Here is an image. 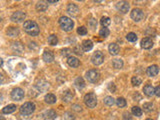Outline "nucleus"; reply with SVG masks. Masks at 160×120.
<instances>
[{"instance_id": "obj_41", "label": "nucleus", "mask_w": 160, "mask_h": 120, "mask_svg": "<svg viewBox=\"0 0 160 120\" xmlns=\"http://www.w3.org/2000/svg\"><path fill=\"white\" fill-rule=\"evenodd\" d=\"M108 88H109V90L110 91H112V92H115V85H114V83H109V85H108Z\"/></svg>"}, {"instance_id": "obj_16", "label": "nucleus", "mask_w": 160, "mask_h": 120, "mask_svg": "<svg viewBox=\"0 0 160 120\" xmlns=\"http://www.w3.org/2000/svg\"><path fill=\"white\" fill-rule=\"evenodd\" d=\"M43 60L47 63H51L54 60V55L51 51H45L43 53Z\"/></svg>"}, {"instance_id": "obj_27", "label": "nucleus", "mask_w": 160, "mask_h": 120, "mask_svg": "<svg viewBox=\"0 0 160 120\" xmlns=\"http://www.w3.org/2000/svg\"><path fill=\"white\" fill-rule=\"evenodd\" d=\"M48 42H49L50 45H56V44L58 43V38L56 35H50L49 37H48Z\"/></svg>"}, {"instance_id": "obj_6", "label": "nucleus", "mask_w": 160, "mask_h": 120, "mask_svg": "<svg viewBox=\"0 0 160 120\" xmlns=\"http://www.w3.org/2000/svg\"><path fill=\"white\" fill-rule=\"evenodd\" d=\"M92 63L94 65H100L102 64V62L104 61V55L101 51H96L95 53L92 55Z\"/></svg>"}, {"instance_id": "obj_4", "label": "nucleus", "mask_w": 160, "mask_h": 120, "mask_svg": "<svg viewBox=\"0 0 160 120\" xmlns=\"http://www.w3.org/2000/svg\"><path fill=\"white\" fill-rule=\"evenodd\" d=\"M35 110V104L32 102H26L21 106L20 108V112L21 114H24V115H29V114H32Z\"/></svg>"}, {"instance_id": "obj_17", "label": "nucleus", "mask_w": 160, "mask_h": 120, "mask_svg": "<svg viewBox=\"0 0 160 120\" xmlns=\"http://www.w3.org/2000/svg\"><path fill=\"white\" fill-rule=\"evenodd\" d=\"M109 52H110L111 55H117L119 52V46L116 43H111L108 47Z\"/></svg>"}, {"instance_id": "obj_26", "label": "nucleus", "mask_w": 160, "mask_h": 120, "mask_svg": "<svg viewBox=\"0 0 160 120\" xmlns=\"http://www.w3.org/2000/svg\"><path fill=\"white\" fill-rule=\"evenodd\" d=\"M112 65L114 68L120 69V68H122V66H123V61H122L121 59H114L112 62Z\"/></svg>"}, {"instance_id": "obj_14", "label": "nucleus", "mask_w": 160, "mask_h": 120, "mask_svg": "<svg viewBox=\"0 0 160 120\" xmlns=\"http://www.w3.org/2000/svg\"><path fill=\"white\" fill-rule=\"evenodd\" d=\"M143 92H144V94L146 96H148V97H151V96L155 95V88L153 87L152 85H146L144 86V88H143Z\"/></svg>"}, {"instance_id": "obj_28", "label": "nucleus", "mask_w": 160, "mask_h": 120, "mask_svg": "<svg viewBox=\"0 0 160 120\" xmlns=\"http://www.w3.org/2000/svg\"><path fill=\"white\" fill-rule=\"evenodd\" d=\"M141 82H142V80H141L140 77H138V76H133L131 79V83L133 86H139L141 84Z\"/></svg>"}, {"instance_id": "obj_5", "label": "nucleus", "mask_w": 160, "mask_h": 120, "mask_svg": "<svg viewBox=\"0 0 160 120\" xmlns=\"http://www.w3.org/2000/svg\"><path fill=\"white\" fill-rule=\"evenodd\" d=\"M99 77H100L99 72L97 70H95V69H91V70H89L86 73V78L91 83H96L99 80Z\"/></svg>"}, {"instance_id": "obj_13", "label": "nucleus", "mask_w": 160, "mask_h": 120, "mask_svg": "<svg viewBox=\"0 0 160 120\" xmlns=\"http://www.w3.org/2000/svg\"><path fill=\"white\" fill-rule=\"evenodd\" d=\"M146 72H147V75L150 76V77L156 76L159 72V68H158L157 65H151V66H149L148 68H147Z\"/></svg>"}, {"instance_id": "obj_23", "label": "nucleus", "mask_w": 160, "mask_h": 120, "mask_svg": "<svg viewBox=\"0 0 160 120\" xmlns=\"http://www.w3.org/2000/svg\"><path fill=\"white\" fill-rule=\"evenodd\" d=\"M72 98H73V93L70 91V90L65 91L62 95V99H63V101H65V102H69L70 100H72Z\"/></svg>"}, {"instance_id": "obj_40", "label": "nucleus", "mask_w": 160, "mask_h": 120, "mask_svg": "<svg viewBox=\"0 0 160 120\" xmlns=\"http://www.w3.org/2000/svg\"><path fill=\"white\" fill-rule=\"evenodd\" d=\"M89 24H90V26H91L92 29H94L96 26H97V22H96L95 19H91V20H90L89 21Z\"/></svg>"}, {"instance_id": "obj_7", "label": "nucleus", "mask_w": 160, "mask_h": 120, "mask_svg": "<svg viewBox=\"0 0 160 120\" xmlns=\"http://www.w3.org/2000/svg\"><path fill=\"white\" fill-rule=\"evenodd\" d=\"M143 17H144V13H143V11L141 9H138V8H136V9H133L131 12V18L133 19L134 21H136V22H139L143 19Z\"/></svg>"}, {"instance_id": "obj_21", "label": "nucleus", "mask_w": 160, "mask_h": 120, "mask_svg": "<svg viewBox=\"0 0 160 120\" xmlns=\"http://www.w3.org/2000/svg\"><path fill=\"white\" fill-rule=\"evenodd\" d=\"M67 63H68V65L70 67H78L80 62L79 60L77 59L76 57H68V60H67Z\"/></svg>"}, {"instance_id": "obj_37", "label": "nucleus", "mask_w": 160, "mask_h": 120, "mask_svg": "<svg viewBox=\"0 0 160 120\" xmlns=\"http://www.w3.org/2000/svg\"><path fill=\"white\" fill-rule=\"evenodd\" d=\"M82 46H80V45H76L74 47V49H73V51L75 52V53L77 54V55H82L83 54V49H82Z\"/></svg>"}, {"instance_id": "obj_33", "label": "nucleus", "mask_w": 160, "mask_h": 120, "mask_svg": "<svg viewBox=\"0 0 160 120\" xmlns=\"http://www.w3.org/2000/svg\"><path fill=\"white\" fill-rule=\"evenodd\" d=\"M116 104H117V106L118 107H125L126 106V100L124 99L123 97H119L118 99L116 100Z\"/></svg>"}, {"instance_id": "obj_1", "label": "nucleus", "mask_w": 160, "mask_h": 120, "mask_svg": "<svg viewBox=\"0 0 160 120\" xmlns=\"http://www.w3.org/2000/svg\"><path fill=\"white\" fill-rule=\"evenodd\" d=\"M23 27H24L25 32H27L29 35H31V36H36V35H38L40 32L38 24L32 20L25 21Z\"/></svg>"}, {"instance_id": "obj_20", "label": "nucleus", "mask_w": 160, "mask_h": 120, "mask_svg": "<svg viewBox=\"0 0 160 120\" xmlns=\"http://www.w3.org/2000/svg\"><path fill=\"white\" fill-rule=\"evenodd\" d=\"M15 110H16V105L10 104V105H7V106L4 107V108L2 109V112H3L4 114H10V113L14 112Z\"/></svg>"}, {"instance_id": "obj_44", "label": "nucleus", "mask_w": 160, "mask_h": 120, "mask_svg": "<svg viewBox=\"0 0 160 120\" xmlns=\"http://www.w3.org/2000/svg\"><path fill=\"white\" fill-rule=\"evenodd\" d=\"M146 120H152V119H146Z\"/></svg>"}, {"instance_id": "obj_8", "label": "nucleus", "mask_w": 160, "mask_h": 120, "mask_svg": "<svg viewBox=\"0 0 160 120\" xmlns=\"http://www.w3.org/2000/svg\"><path fill=\"white\" fill-rule=\"evenodd\" d=\"M23 97H24V91H23L21 88H15V89L12 90V92H11V98L13 100L19 101L21 99H23Z\"/></svg>"}, {"instance_id": "obj_24", "label": "nucleus", "mask_w": 160, "mask_h": 120, "mask_svg": "<svg viewBox=\"0 0 160 120\" xmlns=\"http://www.w3.org/2000/svg\"><path fill=\"white\" fill-rule=\"evenodd\" d=\"M74 84L78 89H82V88L85 86V82H84V80L82 77H77L76 80H75V82H74Z\"/></svg>"}, {"instance_id": "obj_2", "label": "nucleus", "mask_w": 160, "mask_h": 120, "mask_svg": "<svg viewBox=\"0 0 160 120\" xmlns=\"http://www.w3.org/2000/svg\"><path fill=\"white\" fill-rule=\"evenodd\" d=\"M59 25L64 31H71L74 26V23H73L72 19H70L69 17L62 16L59 19Z\"/></svg>"}, {"instance_id": "obj_38", "label": "nucleus", "mask_w": 160, "mask_h": 120, "mask_svg": "<svg viewBox=\"0 0 160 120\" xmlns=\"http://www.w3.org/2000/svg\"><path fill=\"white\" fill-rule=\"evenodd\" d=\"M71 53H72V52H71V50L69 49V48H64V49L61 50V54H62V56H69V57H70Z\"/></svg>"}, {"instance_id": "obj_30", "label": "nucleus", "mask_w": 160, "mask_h": 120, "mask_svg": "<svg viewBox=\"0 0 160 120\" xmlns=\"http://www.w3.org/2000/svg\"><path fill=\"white\" fill-rule=\"evenodd\" d=\"M13 49L15 50V51H17V52H22V50H23V45L22 44L20 43V42H15V43H13Z\"/></svg>"}, {"instance_id": "obj_3", "label": "nucleus", "mask_w": 160, "mask_h": 120, "mask_svg": "<svg viewBox=\"0 0 160 120\" xmlns=\"http://www.w3.org/2000/svg\"><path fill=\"white\" fill-rule=\"evenodd\" d=\"M84 102L89 108H94L97 104V97L94 93H88L84 97Z\"/></svg>"}, {"instance_id": "obj_42", "label": "nucleus", "mask_w": 160, "mask_h": 120, "mask_svg": "<svg viewBox=\"0 0 160 120\" xmlns=\"http://www.w3.org/2000/svg\"><path fill=\"white\" fill-rule=\"evenodd\" d=\"M155 95L160 97V85L157 86V87L155 88Z\"/></svg>"}, {"instance_id": "obj_25", "label": "nucleus", "mask_w": 160, "mask_h": 120, "mask_svg": "<svg viewBox=\"0 0 160 120\" xmlns=\"http://www.w3.org/2000/svg\"><path fill=\"white\" fill-rule=\"evenodd\" d=\"M45 101L47 103H49V104H53V103L56 102L55 95H53V94H51V93L47 94V95L45 96Z\"/></svg>"}, {"instance_id": "obj_19", "label": "nucleus", "mask_w": 160, "mask_h": 120, "mask_svg": "<svg viewBox=\"0 0 160 120\" xmlns=\"http://www.w3.org/2000/svg\"><path fill=\"white\" fill-rule=\"evenodd\" d=\"M82 47H83L84 51H89L93 48V43H92L91 40H84L82 42Z\"/></svg>"}, {"instance_id": "obj_12", "label": "nucleus", "mask_w": 160, "mask_h": 120, "mask_svg": "<svg viewBox=\"0 0 160 120\" xmlns=\"http://www.w3.org/2000/svg\"><path fill=\"white\" fill-rule=\"evenodd\" d=\"M152 46H153V41L149 37H145V38L141 40V47L144 48V49H150V48H152Z\"/></svg>"}, {"instance_id": "obj_10", "label": "nucleus", "mask_w": 160, "mask_h": 120, "mask_svg": "<svg viewBox=\"0 0 160 120\" xmlns=\"http://www.w3.org/2000/svg\"><path fill=\"white\" fill-rule=\"evenodd\" d=\"M129 3L127 1H119L116 4V8L122 13H127L128 10H129Z\"/></svg>"}, {"instance_id": "obj_11", "label": "nucleus", "mask_w": 160, "mask_h": 120, "mask_svg": "<svg viewBox=\"0 0 160 120\" xmlns=\"http://www.w3.org/2000/svg\"><path fill=\"white\" fill-rule=\"evenodd\" d=\"M25 17H26V15H25L24 12L16 11V12H14V13L12 14L11 20L14 21V22H22V21L25 19Z\"/></svg>"}, {"instance_id": "obj_29", "label": "nucleus", "mask_w": 160, "mask_h": 120, "mask_svg": "<svg viewBox=\"0 0 160 120\" xmlns=\"http://www.w3.org/2000/svg\"><path fill=\"white\" fill-rule=\"evenodd\" d=\"M132 113H133L135 116H141L142 115V110H141V108L140 107H138V106H134V107H132Z\"/></svg>"}, {"instance_id": "obj_15", "label": "nucleus", "mask_w": 160, "mask_h": 120, "mask_svg": "<svg viewBox=\"0 0 160 120\" xmlns=\"http://www.w3.org/2000/svg\"><path fill=\"white\" fill-rule=\"evenodd\" d=\"M44 118L45 120H55L56 119V112L52 109L47 110L44 113Z\"/></svg>"}, {"instance_id": "obj_43", "label": "nucleus", "mask_w": 160, "mask_h": 120, "mask_svg": "<svg viewBox=\"0 0 160 120\" xmlns=\"http://www.w3.org/2000/svg\"><path fill=\"white\" fill-rule=\"evenodd\" d=\"M48 3H56L57 2V0H49V1H47Z\"/></svg>"}, {"instance_id": "obj_32", "label": "nucleus", "mask_w": 160, "mask_h": 120, "mask_svg": "<svg viewBox=\"0 0 160 120\" xmlns=\"http://www.w3.org/2000/svg\"><path fill=\"white\" fill-rule=\"evenodd\" d=\"M104 103L107 105V106H112V105L115 103V101L111 96H107V97L104 98Z\"/></svg>"}, {"instance_id": "obj_35", "label": "nucleus", "mask_w": 160, "mask_h": 120, "mask_svg": "<svg viewBox=\"0 0 160 120\" xmlns=\"http://www.w3.org/2000/svg\"><path fill=\"white\" fill-rule=\"evenodd\" d=\"M143 108H144V111H146V112H150V111L153 110V104L152 103H144Z\"/></svg>"}, {"instance_id": "obj_18", "label": "nucleus", "mask_w": 160, "mask_h": 120, "mask_svg": "<svg viewBox=\"0 0 160 120\" xmlns=\"http://www.w3.org/2000/svg\"><path fill=\"white\" fill-rule=\"evenodd\" d=\"M48 2L47 1H39L37 2L36 4V9L38 10V11L42 12V11H45L46 9H47L48 7Z\"/></svg>"}, {"instance_id": "obj_36", "label": "nucleus", "mask_w": 160, "mask_h": 120, "mask_svg": "<svg viewBox=\"0 0 160 120\" xmlns=\"http://www.w3.org/2000/svg\"><path fill=\"white\" fill-rule=\"evenodd\" d=\"M109 33H110V32H109V30L107 28H105V27H104V28H102L99 31V35H100L101 37H103V38H105V37L108 36Z\"/></svg>"}, {"instance_id": "obj_22", "label": "nucleus", "mask_w": 160, "mask_h": 120, "mask_svg": "<svg viewBox=\"0 0 160 120\" xmlns=\"http://www.w3.org/2000/svg\"><path fill=\"white\" fill-rule=\"evenodd\" d=\"M7 34L11 37H16L19 35V30L16 27H9L7 29Z\"/></svg>"}, {"instance_id": "obj_34", "label": "nucleus", "mask_w": 160, "mask_h": 120, "mask_svg": "<svg viewBox=\"0 0 160 120\" xmlns=\"http://www.w3.org/2000/svg\"><path fill=\"white\" fill-rule=\"evenodd\" d=\"M110 18L109 17H102L101 18V20H100V23L102 24V26H104V27H106V26H108L109 24H110Z\"/></svg>"}, {"instance_id": "obj_39", "label": "nucleus", "mask_w": 160, "mask_h": 120, "mask_svg": "<svg viewBox=\"0 0 160 120\" xmlns=\"http://www.w3.org/2000/svg\"><path fill=\"white\" fill-rule=\"evenodd\" d=\"M77 32H78V34H80V35H86L87 34V29H86L84 26H81L77 29Z\"/></svg>"}, {"instance_id": "obj_31", "label": "nucleus", "mask_w": 160, "mask_h": 120, "mask_svg": "<svg viewBox=\"0 0 160 120\" xmlns=\"http://www.w3.org/2000/svg\"><path fill=\"white\" fill-rule=\"evenodd\" d=\"M126 39H127L128 41H130V42H135L136 40H137V35H136L135 33H133V32L128 33L127 36H126Z\"/></svg>"}, {"instance_id": "obj_9", "label": "nucleus", "mask_w": 160, "mask_h": 120, "mask_svg": "<svg viewBox=\"0 0 160 120\" xmlns=\"http://www.w3.org/2000/svg\"><path fill=\"white\" fill-rule=\"evenodd\" d=\"M67 12H68L72 17H76V16H78V14H79L78 6L74 3L68 4V6H67Z\"/></svg>"}]
</instances>
